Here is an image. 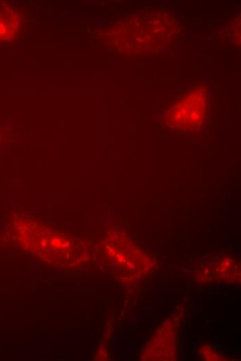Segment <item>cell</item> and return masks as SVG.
<instances>
[{
  "label": "cell",
  "instance_id": "6da1fadb",
  "mask_svg": "<svg viewBox=\"0 0 241 361\" xmlns=\"http://www.w3.org/2000/svg\"><path fill=\"white\" fill-rule=\"evenodd\" d=\"M204 110V103L200 98L184 99L170 110L167 121H170V126L179 129H193L203 120Z\"/></svg>",
  "mask_w": 241,
  "mask_h": 361
},
{
  "label": "cell",
  "instance_id": "7a4b0ae2",
  "mask_svg": "<svg viewBox=\"0 0 241 361\" xmlns=\"http://www.w3.org/2000/svg\"><path fill=\"white\" fill-rule=\"evenodd\" d=\"M8 14L0 13V41L7 39L12 35L16 26L15 21L7 17Z\"/></svg>",
  "mask_w": 241,
  "mask_h": 361
}]
</instances>
